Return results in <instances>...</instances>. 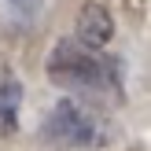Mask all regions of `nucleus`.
<instances>
[{
  "label": "nucleus",
  "mask_w": 151,
  "mask_h": 151,
  "mask_svg": "<svg viewBox=\"0 0 151 151\" xmlns=\"http://www.w3.org/2000/svg\"><path fill=\"white\" fill-rule=\"evenodd\" d=\"M48 78L74 96H125L122 63L103 55V48H81L78 41H59L48 52Z\"/></svg>",
  "instance_id": "1"
},
{
  "label": "nucleus",
  "mask_w": 151,
  "mask_h": 151,
  "mask_svg": "<svg viewBox=\"0 0 151 151\" xmlns=\"http://www.w3.org/2000/svg\"><path fill=\"white\" fill-rule=\"evenodd\" d=\"M44 137L55 147H103L107 144V122L85 96H63L44 118Z\"/></svg>",
  "instance_id": "2"
},
{
  "label": "nucleus",
  "mask_w": 151,
  "mask_h": 151,
  "mask_svg": "<svg viewBox=\"0 0 151 151\" xmlns=\"http://www.w3.org/2000/svg\"><path fill=\"white\" fill-rule=\"evenodd\" d=\"M111 37H114V19H111V11L103 4H96V0L81 4L78 19H74V41H78L81 48H103Z\"/></svg>",
  "instance_id": "3"
},
{
  "label": "nucleus",
  "mask_w": 151,
  "mask_h": 151,
  "mask_svg": "<svg viewBox=\"0 0 151 151\" xmlns=\"http://www.w3.org/2000/svg\"><path fill=\"white\" fill-rule=\"evenodd\" d=\"M19 111H22V85L11 70H0V137L19 133Z\"/></svg>",
  "instance_id": "4"
}]
</instances>
